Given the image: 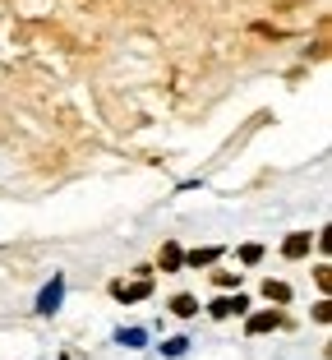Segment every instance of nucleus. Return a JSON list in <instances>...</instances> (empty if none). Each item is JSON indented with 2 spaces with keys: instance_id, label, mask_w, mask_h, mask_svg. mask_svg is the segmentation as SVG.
<instances>
[{
  "instance_id": "obj_1",
  "label": "nucleus",
  "mask_w": 332,
  "mask_h": 360,
  "mask_svg": "<svg viewBox=\"0 0 332 360\" xmlns=\"http://www.w3.org/2000/svg\"><path fill=\"white\" fill-rule=\"evenodd\" d=\"M111 296L125 300V305H134V300H148V296H152V277L143 273V277H134V282H116V286H111Z\"/></svg>"
},
{
  "instance_id": "obj_2",
  "label": "nucleus",
  "mask_w": 332,
  "mask_h": 360,
  "mask_svg": "<svg viewBox=\"0 0 332 360\" xmlns=\"http://www.w3.org/2000/svg\"><path fill=\"white\" fill-rule=\"evenodd\" d=\"M245 309H249V300H245V296H222V300H213V314H217V319L245 314Z\"/></svg>"
},
{
  "instance_id": "obj_3",
  "label": "nucleus",
  "mask_w": 332,
  "mask_h": 360,
  "mask_svg": "<svg viewBox=\"0 0 332 360\" xmlns=\"http://www.w3.org/2000/svg\"><path fill=\"white\" fill-rule=\"evenodd\" d=\"M157 264H161V273H175V268L185 264V250L175 240H166V245H161V255H157Z\"/></svg>"
},
{
  "instance_id": "obj_4",
  "label": "nucleus",
  "mask_w": 332,
  "mask_h": 360,
  "mask_svg": "<svg viewBox=\"0 0 332 360\" xmlns=\"http://www.w3.org/2000/svg\"><path fill=\"white\" fill-rule=\"evenodd\" d=\"M310 245H314L310 236H305V231H296L286 245H281V255H286V259H305V255H310Z\"/></svg>"
},
{
  "instance_id": "obj_5",
  "label": "nucleus",
  "mask_w": 332,
  "mask_h": 360,
  "mask_svg": "<svg viewBox=\"0 0 332 360\" xmlns=\"http://www.w3.org/2000/svg\"><path fill=\"white\" fill-rule=\"evenodd\" d=\"M277 323H281V314H277V309H263V314H254V319H249V333L258 338V333H272Z\"/></svg>"
},
{
  "instance_id": "obj_6",
  "label": "nucleus",
  "mask_w": 332,
  "mask_h": 360,
  "mask_svg": "<svg viewBox=\"0 0 332 360\" xmlns=\"http://www.w3.org/2000/svg\"><path fill=\"white\" fill-rule=\"evenodd\" d=\"M217 259H222V250H217V245H204V250H190V255H185V264L208 268V264H217Z\"/></svg>"
},
{
  "instance_id": "obj_7",
  "label": "nucleus",
  "mask_w": 332,
  "mask_h": 360,
  "mask_svg": "<svg viewBox=\"0 0 332 360\" xmlns=\"http://www.w3.org/2000/svg\"><path fill=\"white\" fill-rule=\"evenodd\" d=\"M60 296H65V282H60V277H55V282H51V286H46V291H42V300H37V309H42V314H51V309L60 305Z\"/></svg>"
},
{
  "instance_id": "obj_8",
  "label": "nucleus",
  "mask_w": 332,
  "mask_h": 360,
  "mask_svg": "<svg viewBox=\"0 0 332 360\" xmlns=\"http://www.w3.org/2000/svg\"><path fill=\"white\" fill-rule=\"evenodd\" d=\"M171 314H180V319L199 314V300H194V296H175V300H171Z\"/></svg>"
},
{
  "instance_id": "obj_9",
  "label": "nucleus",
  "mask_w": 332,
  "mask_h": 360,
  "mask_svg": "<svg viewBox=\"0 0 332 360\" xmlns=\"http://www.w3.org/2000/svg\"><path fill=\"white\" fill-rule=\"evenodd\" d=\"M263 296L277 300V305H286V300H291V286L286 282H268V286H263Z\"/></svg>"
},
{
  "instance_id": "obj_10",
  "label": "nucleus",
  "mask_w": 332,
  "mask_h": 360,
  "mask_svg": "<svg viewBox=\"0 0 332 360\" xmlns=\"http://www.w3.org/2000/svg\"><path fill=\"white\" fill-rule=\"evenodd\" d=\"M240 259H245V264H258V259H263V245H245V250H240Z\"/></svg>"
},
{
  "instance_id": "obj_11",
  "label": "nucleus",
  "mask_w": 332,
  "mask_h": 360,
  "mask_svg": "<svg viewBox=\"0 0 332 360\" xmlns=\"http://www.w3.org/2000/svg\"><path fill=\"white\" fill-rule=\"evenodd\" d=\"M185 347H190V342H185V338H171V342H166V347H161V351H166V356H185Z\"/></svg>"
},
{
  "instance_id": "obj_12",
  "label": "nucleus",
  "mask_w": 332,
  "mask_h": 360,
  "mask_svg": "<svg viewBox=\"0 0 332 360\" xmlns=\"http://www.w3.org/2000/svg\"><path fill=\"white\" fill-rule=\"evenodd\" d=\"M217 286H240V273H213Z\"/></svg>"
},
{
  "instance_id": "obj_13",
  "label": "nucleus",
  "mask_w": 332,
  "mask_h": 360,
  "mask_svg": "<svg viewBox=\"0 0 332 360\" xmlns=\"http://www.w3.org/2000/svg\"><path fill=\"white\" fill-rule=\"evenodd\" d=\"M120 342H125V347H139L143 333H139V328H129V333H120Z\"/></svg>"
}]
</instances>
